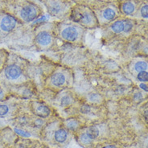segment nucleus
Masks as SVG:
<instances>
[{"instance_id": "nucleus-3", "label": "nucleus", "mask_w": 148, "mask_h": 148, "mask_svg": "<svg viewBox=\"0 0 148 148\" xmlns=\"http://www.w3.org/2000/svg\"><path fill=\"white\" fill-rule=\"evenodd\" d=\"M5 74H6V76H7V77L8 79L15 80V79H17L21 76L22 71H21V69L18 65L12 64V65H10L6 69Z\"/></svg>"}, {"instance_id": "nucleus-13", "label": "nucleus", "mask_w": 148, "mask_h": 148, "mask_svg": "<svg viewBox=\"0 0 148 148\" xmlns=\"http://www.w3.org/2000/svg\"><path fill=\"white\" fill-rule=\"evenodd\" d=\"M135 70L138 72H143V71H146V69H147V64L146 63L145 61H138L134 65Z\"/></svg>"}, {"instance_id": "nucleus-14", "label": "nucleus", "mask_w": 148, "mask_h": 148, "mask_svg": "<svg viewBox=\"0 0 148 148\" xmlns=\"http://www.w3.org/2000/svg\"><path fill=\"white\" fill-rule=\"evenodd\" d=\"M49 9H50L49 11H50V12L52 13V15H56V14H57L60 11V5L58 3H53L50 5Z\"/></svg>"}, {"instance_id": "nucleus-22", "label": "nucleus", "mask_w": 148, "mask_h": 148, "mask_svg": "<svg viewBox=\"0 0 148 148\" xmlns=\"http://www.w3.org/2000/svg\"><path fill=\"white\" fill-rule=\"evenodd\" d=\"M70 102H71V98L69 96L64 97L63 98L61 99V103H62V105H64V106L69 105Z\"/></svg>"}, {"instance_id": "nucleus-24", "label": "nucleus", "mask_w": 148, "mask_h": 148, "mask_svg": "<svg viewBox=\"0 0 148 148\" xmlns=\"http://www.w3.org/2000/svg\"><path fill=\"white\" fill-rule=\"evenodd\" d=\"M140 87L143 89H144L145 91H147V92H148V86H147V85H146L145 84H141Z\"/></svg>"}, {"instance_id": "nucleus-16", "label": "nucleus", "mask_w": 148, "mask_h": 148, "mask_svg": "<svg viewBox=\"0 0 148 148\" xmlns=\"http://www.w3.org/2000/svg\"><path fill=\"white\" fill-rule=\"evenodd\" d=\"M67 127L70 130H75L78 126V122L76 120H69L66 123Z\"/></svg>"}, {"instance_id": "nucleus-1", "label": "nucleus", "mask_w": 148, "mask_h": 148, "mask_svg": "<svg viewBox=\"0 0 148 148\" xmlns=\"http://www.w3.org/2000/svg\"><path fill=\"white\" fill-rule=\"evenodd\" d=\"M20 15L22 18L26 22L33 21L37 16L36 8L32 5H26L22 8Z\"/></svg>"}, {"instance_id": "nucleus-15", "label": "nucleus", "mask_w": 148, "mask_h": 148, "mask_svg": "<svg viewBox=\"0 0 148 148\" xmlns=\"http://www.w3.org/2000/svg\"><path fill=\"white\" fill-rule=\"evenodd\" d=\"M138 81L143 82H148V73L146 71L139 72L138 74Z\"/></svg>"}, {"instance_id": "nucleus-6", "label": "nucleus", "mask_w": 148, "mask_h": 148, "mask_svg": "<svg viewBox=\"0 0 148 148\" xmlns=\"http://www.w3.org/2000/svg\"><path fill=\"white\" fill-rule=\"evenodd\" d=\"M36 41L39 45H42V46H47L51 43L52 36L47 32H41L37 35Z\"/></svg>"}, {"instance_id": "nucleus-20", "label": "nucleus", "mask_w": 148, "mask_h": 148, "mask_svg": "<svg viewBox=\"0 0 148 148\" xmlns=\"http://www.w3.org/2000/svg\"><path fill=\"white\" fill-rule=\"evenodd\" d=\"M8 112V107L6 105H0V116L7 114Z\"/></svg>"}, {"instance_id": "nucleus-8", "label": "nucleus", "mask_w": 148, "mask_h": 148, "mask_svg": "<svg viewBox=\"0 0 148 148\" xmlns=\"http://www.w3.org/2000/svg\"><path fill=\"white\" fill-rule=\"evenodd\" d=\"M67 132L64 130H58L55 133V139L58 143H63L66 140Z\"/></svg>"}, {"instance_id": "nucleus-9", "label": "nucleus", "mask_w": 148, "mask_h": 148, "mask_svg": "<svg viewBox=\"0 0 148 148\" xmlns=\"http://www.w3.org/2000/svg\"><path fill=\"white\" fill-rule=\"evenodd\" d=\"M111 28L115 33H121L124 31V23L122 21H116L112 24Z\"/></svg>"}, {"instance_id": "nucleus-23", "label": "nucleus", "mask_w": 148, "mask_h": 148, "mask_svg": "<svg viewBox=\"0 0 148 148\" xmlns=\"http://www.w3.org/2000/svg\"><path fill=\"white\" fill-rule=\"evenodd\" d=\"M131 29H132V24L130 23H126V24H124V31L126 32H129Z\"/></svg>"}, {"instance_id": "nucleus-26", "label": "nucleus", "mask_w": 148, "mask_h": 148, "mask_svg": "<svg viewBox=\"0 0 148 148\" xmlns=\"http://www.w3.org/2000/svg\"><path fill=\"white\" fill-rule=\"evenodd\" d=\"M104 148H116L114 146H106V147H105Z\"/></svg>"}, {"instance_id": "nucleus-11", "label": "nucleus", "mask_w": 148, "mask_h": 148, "mask_svg": "<svg viewBox=\"0 0 148 148\" xmlns=\"http://www.w3.org/2000/svg\"><path fill=\"white\" fill-rule=\"evenodd\" d=\"M86 134H87L91 139H94V138H96L98 136V134H99V130H98V129L97 128L96 126H91V127H89V129L87 130Z\"/></svg>"}, {"instance_id": "nucleus-19", "label": "nucleus", "mask_w": 148, "mask_h": 148, "mask_svg": "<svg viewBox=\"0 0 148 148\" xmlns=\"http://www.w3.org/2000/svg\"><path fill=\"white\" fill-rule=\"evenodd\" d=\"M141 15L144 18H148V5H145L141 8Z\"/></svg>"}, {"instance_id": "nucleus-12", "label": "nucleus", "mask_w": 148, "mask_h": 148, "mask_svg": "<svg viewBox=\"0 0 148 148\" xmlns=\"http://www.w3.org/2000/svg\"><path fill=\"white\" fill-rule=\"evenodd\" d=\"M115 15H116V13L115 11L111 9V8H106L105 11H103V16L104 18L107 20H112L115 18Z\"/></svg>"}, {"instance_id": "nucleus-25", "label": "nucleus", "mask_w": 148, "mask_h": 148, "mask_svg": "<svg viewBox=\"0 0 148 148\" xmlns=\"http://www.w3.org/2000/svg\"><path fill=\"white\" fill-rule=\"evenodd\" d=\"M3 97V91L2 89H0V100Z\"/></svg>"}, {"instance_id": "nucleus-17", "label": "nucleus", "mask_w": 148, "mask_h": 148, "mask_svg": "<svg viewBox=\"0 0 148 148\" xmlns=\"http://www.w3.org/2000/svg\"><path fill=\"white\" fill-rule=\"evenodd\" d=\"M80 140H81V142H82V143H84V144H88V143H91L92 139H91L86 134H82V136H81Z\"/></svg>"}, {"instance_id": "nucleus-10", "label": "nucleus", "mask_w": 148, "mask_h": 148, "mask_svg": "<svg viewBox=\"0 0 148 148\" xmlns=\"http://www.w3.org/2000/svg\"><path fill=\"white\" fill-rule=\"evenodd\" d=\"M122 11L126 15L132 14L134 11V5L130 2H127L122 5Z\"/></svg>"}, {"instance_id": "nucleus-18", "label": "nucleus", "mask_w": 148, "mask_h": 148, "mask_svg": "<svg viewBox=\"0 0 148 148\" xmlns=\"http://www.w3.org/2000/svg\"><path fill=\"white\" fill-rule=\"evenodd\" d=\"M81 20H82V22L84 23H89L91 22V17H90V15H89V14L85 13V14L82 15V18H81Z\"/></svg>"}, {"instance_id": "nucleus-5", "label": "nucleus", "mask_w": 148, "mask_h": 148, "mask_svg": "<svg viewBox=\"0 0 148 148\" xmlns=\"http://www.w3.org/2000/svg\"><path fill=\"white\" fill-rule=\"evenodd\" d=\"M34 113L40 117V118H47L49 114H50V110L47 106H45L44 105L40 103H35L33 106Z\"/></svg>"}, {"instance_id": "nucleus-2", "label": "nucleus", "mask_w": 148, "mask_h": 148, "mask_svg": "<svg viewBox=\"0 0 148 148\" xmlns=\"http://www.w3.org/2000/svg\"><path fill=\"white\" fill-rule=\"evenodd\" d=\"M16 20L12 16H5L0 23V27L3 32H10L15 28Z\"/></svg>"}, {"instance_id": "nucleus-4", "label": "nucleus", "mask_w": 148, "mask_h": 148, "mask_svg": "<svg viewBox=\"0 0 148 148\" xmlns=\"http://www.w3.org/2000/svg\"><path fill=\"white\" fill-rule=\"evenodd\" d=\"M61 36L68 41H74L78 36V32L74 27H68L62 31Z\"/></svg>"}, {"instance_id": "nucleus-21", "label": "nucleus", "mask_w": 148, "mask_h": 148, "mask_svg": "<svg viewBox=\"0 0 148 148\" xmlns=\"http://www.w3.org/2000/svg\"><path fill=\"white\" fill-rule=\"evenodd\" d=\"M15 131L16 133L19 134V135H21L23 137H29L30 134L28 133H27L25 131H23V130H18V129H15Z\"/></svg>"}, {"instance_id": "nucleus-7", "label": "nucleus", "mask_w": 148, "mask_h": 148, "mask_svg": "<svg viewBox=\"0 0 148 148\" xmlns=\"http://www.w3.org/2000/svg\"><path fill=\"white\" fill-rule=\"evenodd\" d=\"M52 85H55V86H61L64 85V83L65 82V77L63 73H57L52 75Z\"/></svg>"}]
</instances>
